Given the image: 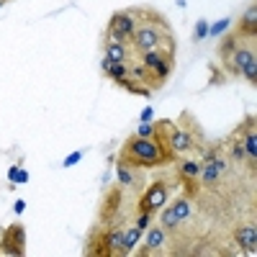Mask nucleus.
I'll use <instances>...</instances> for the list:
<instances>
[{"instance_id":"obj_1","label":"nucleus","mask_w":257,"mask_h":257,"mask_svg":"<svg viewBox=\"0 0 257 257\" xmlns=\"http://www.w3.org/2000/svg\"><path fill=\"white\" fill-rule=\"evenodd\" d=\"M118 162L126 165V168H134V170H147V168H160V165H165V157H162L160 147L152 137L134 134V137H129L126 144L121 147Z\"/></svg>"},{"instance_id":"obj_19","label":"nucleus","mask_w":257,"mask_h":257,"mask_svg":"<svg viewBox=\"0 0 257 257\" xmlns=\"http://www.w3.org/2000/svg\"><path fill=\"white\" fill-rule=\"evenodd\" d=\"M108 78H111L113 83L129 78V65H126V62H113V65H111V70H108Z\"/></svg>"},{"instance_id":"obj_28","label":"nucleus","mask_w":257,"mask_h":257,"mask_svg":"<svg viewBox=\"0 0 257 257\" xmlns=\"http://www.w3.org/2000/svg\"><path fill=\"white\" fill-rule=\"evenodd\" d=\"M142 121H152V108H144V113H142Z\"/></svg>"},{"instance_id":"obj_31","label":"nucleus","mask_w":257,"mask_h":257,"mask_svg":"<svg viewBox=\"0 0 257 257\" xmlns=\"http://www.w3.org/2000/svg\"><path fill=\"white\" fill-rule=\"evenodd\" d=\"M26 180H28V175L23 170H18V183H26Z\"/></svg>"},{"instance_id":"obj_30","label":"nucleus","mask_w":257,"mask_h":257,"mask_svg":"<svg viewBox=\"0 0 257 257\" xmlns=\"http://www.w3.org/2000/svg\"><path fill=\"white\" fill-rule=\"evenodd\" d=\"M23 208H26V201H18L16 203V214H23Z\"/></svg>"},{"instance_id":"obj_15","label":"nucleus","mask_w":257,"mask_h":257,"mask_svg":"<svg viewBox=\"0 0 257 257\" xmlns=\"http://www.w3.org/2000/svg\"><path fill=\"white\" fill-rule=\"evenodd\" d=\"M118 85H121V87H126L129 93H134V95H144V98L152 95V90H149L147 85H137V80H134V78H124V80H118Z\"/></svg>"},{"instance_id":"obj_23","label":"nucleus","mask_w":257,"mask_h":257,"mask_svg":"<svg viewBox=\"0 0 257 257\" xmlns=\"http://www.w3.org/2000/svg\"><path fill=\"white\" fill-rule=\"evenodd\" d=\"M137 134H139V137H155V124H152V121H142Z\"/></svg>"},{"instance_id":"obj_26","label":"nucleus","mask_w":257,"mask_h":257,"mask_svg":"<svg viewBox=\"0 0 257 257\" xmlns=\"http://www.w3.org/2000/svg\"><path fill=\"white\" fill-rule=\"evenodd\" d=\"M137 226H139V229L144 232L147 226H149V214H139V219H137Z\"/></svg>"},{"instance_id":"obj_8","label":"nucleus","mask_w":257,"mask_h":257,"mask_svg":"<svg viewBox=\"0 0 257 257\" xmlns=\"http://www.w3.org/2000/svg\"><path fill=\"white\" fill-rule=\"evenodd\" d=\"M165 245H168V229L165 226H149L147 232V242H144V250L142 255H155V252H162Z\"/></svg>"},{"instance_id":"obj_3","label":"nucleus","mask_w":257,"mask_h":257,"mask_svg":"<svg viewBox=\"0 0 257 257\" xmlns=\"http://www.w3.org/2000/svg\"><path fill=\"white\" fill-rule=\"evenodd\" d=\"M0 255H8V257H23L26 255V229L21 224L5 226L3 237H0Z\"/></svg>"},{"instance_id":"obj_14","label":"nucleus","mask_w":257,"mask_h":257,"mask_svg":"<svg viewBox=\"0 0 257 257\" xmlns=\"http://www.w3.org/2000/svg\"><path fill=\"white\" fill-rule=\"evenodd\" d=\"M118 198H121V190H118V188L108 193V198H105V203H103V219H105V221H108L116 211H118Z\"/></svg>"},{"instance_id":"obj_18","label":"nucleus","mask_w":257,"mask_h":257,"mask_svg":"<svg viewBox=\"0 0 257 257\" xmlns=\"http://www.w3.org/2000/svg\"><path fill=\"white\" fill-rule=\"evenodd\" d=\"M172 211H175V216H177V221L183 224L188 216H190V198H177L175 203H172Z\"/></svg>"},{"instance_id":"obj_2","label":"nucleus","mask_w":257,"mask_h":257,"mask_svg":"<svg viewBox=\"0 0 257 257\" xmlns=\"http://www.w3.org/2000/svg\"><path fill=\"white\" fill-rule=\"evenodd\" d=\"M224 67L229 70L232 75H242L250 85L257 83V54L252 47H245V44H239V47L232 52V57L224 62Z\"/></svg>"},{"instance_id":"obj_22","label":"nucleus","mask_w":257,"mask_h":257,"mask_svg":"<svg viewBox=\"0 0 257 257\" xmlns=\"http://www.w3.org/2000/svg\"><path fill=\"white\" fill-rule=\"evenodd\" d=\"M208 28H211V26H208V21H206V18H201L198 23H195V31H193V39H195V41H203V39L208 36Z\"/></svg>"},{"instance_id":"obj_25","label":"nucleus","mask_w":257,"mask_h":257,"mask_svg":"<svg viewBox=\"0 0 257 257\" xmlns=\"http://www.w3.org/2000/svg\"><path fill=\"white\" fill-rule=\"evenodd\" d=\"M80 160H83V152H72V155L62 162V168H72V165H75V162H80Z\"/></svg>"},{"instance_id":"obj_11","label":"nucleus","mask_w":257,"mask_h":257,"mask_svg":"<svg viewBox=\"0 0 257 257\" xmlns=\"http://www.w3.org/2000/svg\"><path fill=\"white\" fill-rule=\"evenodd\" d=\"M255 31H257V5L252 3V5L247 8V13L242 16V21H239V36L255 39Z\"/></svg>"},{"instance_id":"obj_27","label":"nucleus","mask_w":257,"mask_h":257,"mask_svg":"<svg viewBox=\"0 0 257 257\" xmlns=\"http://www.w3.org/2000/svg\"><path fill=\"white\" fill-rule=\"evenodd\" d=\"M111 65H113V59L103 54V62H100V70H103V75H108V70H111Z\"/></svg>"},{"instance_id":"obj_6","label":"nucleus","mask_w":257,"mask_h":257,"mask_svg":"<svg viewBox=\"0 0 257 257\" xmlns=\"http://www.w3.org/2000/svg\"><path fill=\"white\" fill-rule=\"evenodd\" d=\"M131 41H134V47H137L139 52H149V49L162 47L165 39H162V31L155 23H142V26H137V31H134Z\"/></svg>"},{"instance_id":"obj_32","label":"nucleus","mask_w":257,"mask_h":257,"mask_svg":"<svg viewBox=\"0 0 257 257\" xmlns=\"http://www.w3.org/2000/svg\"><path fill=\"white\" fill-rule=\"evenodd\" d=\"M3 5H5V0H0V8H3Z\"/></svg>"},{"instance_id":"obj_24","label":"nucleus","mask_w":257,"mask_h":257,"mask_svg":"<svg viewBox=\"0 0 257 257\" xmlns=\"http://www.w3.org/2000/svg\"><path fill=\"white\" fill-rule=\"evenodd\" d=\"M226 28H229V18H224V21H219L214 28H208V34H214V36H219V34H224Z\"/></svg>"},{"instance_id":"obj_9","label":"nucleus","mask_w":257,"mask_h":257,"mask_svg":"<svg viewBox=\"0 0 257 257\" xmlns=\"http://www.w3.org/2000/svg\"><path fill=\"white\" fill-rule=\"evenodd\" d=\"M234 242H237V247H242L247 255H255V247H257V226H255V224L237 226Z\"/></svg>"},{"instance_id":"obj_7","label":"nucleus","mask_w":257,"mask_h":257,"mask_svg":"<svg viewBox=\"0 0 257 257\" xmlns=\"http://www.w3.org/2000/svg\"><path fill=\"white\" fill-rule=\"evenodd\" d=\"M237 137L242 139V149H245V160L250 165V170H255V162H257V134H255V118L250 116L242 129L237 131Z\"/></svg>"},{"instance_id":"obj_4","label":"nucleus","mask_w":257,"mask_h":257,"mask_svg":"<svg viewBox=\"0 0 257 257\" xmlns=\"http://www.w3.org/2000/svg\"><path fill=\"white\" fill-rule=\"evenodd\" d=\"M137 16L134 10H116L111 21H108V36L118 39V41H131L134 31H137Z\"/></svg>"},{"instance_id":"obj_29","label":"nucleus","mask_w":257,"mask_h":257,"mask_svg":"<svg viewBox=\"0 0 257 257\" xmlns=\"http://www.w3.org/2000/svg\"><path fill=\"white\" fill-rule=\"evenodd\" d=\"M8 177H10V180H18V168H10V172H8Z\"/></svg>"},{"instance_id":"obj_21","label":"nucleus","mask_w":257,"mask_h":257,"mask_svg":"<svg viewBox=\"0 0 257 257\" xmlns=\"http://www.w3.org/2000/svg\"><path fill=\"white\" fill-rule=\"evenodd\" d=\"M229 152H232V157H234V160H245V149H242V139L237 137V134L229 139Z\"/></svg>"},{"instance_id":"obj_20","label":"nucleus","mask_w":257,"mask_h":257,"mask_svg":"<svg viewBox=\"0 0 257 257\" xmlns=\"http://www.w3.org/2000/svg\"><path fill=\"white\" fill-rule=\"evenodd\" d=\"M198 172H201V165L193 162V160L180 165V175H183V177H198Z\"/></svg>"},{"instance_id":"obj_5","label":"nucleus","mask_w":257,"mask_h":257,"mask_svg":"<svg viewBox=\"0 0 257 257\" xmlns=\"http://www.w3.org/2000/svg\"><path fill=\"white\" fill-rule=\"evenodd\" d=\"M168 195H170L168 183L165 180H155L139 198V214H155L162 206H168Z\"/></svg>"},{"instance_id":"obj_13","label":"nucleus","mask_w":257,"mask_h":257,"mask_svg":"<svg viewBox=\"0 0 257 257\" xmlns=\"http://www.w3.org/2000/svg\"><path fill=\"white\" fill-rule=\"evenodd\" d=\"M116 175H118V183L121 185H126V188H134V185H139V177L134 175V168H126V165H116Z\"/></svg>"},{"instance_id":"obj_12","label":"nucleus","mask_w":257,"mask_h":257,"mask_svg":"<svg viewBox=\"0 0 257 257\" xmlns=\"http://www.w3.org/2000/svg\"><path fill=\"white\" fill-rule=\"evenodd\" d=\"M139 239H142V229L137 224L134 226H126L124 229V239H121V255H131V250L139 245Z\"/></svg>"},{"instance_id":"obj_16","label":"nucleus","mask_w":257,"mask_h":257,"mask_svg":"<svg viewBox=\"0 0 257 257\" xmlns=\"http://www.w3.org/2000/svg\"><path fill=\"white\" fill-rule=\"evenodd\" d=\"M160 226H165V229H177L180 226V221H177V216H175V211H172V206H162V214H160Z\"/></svg>"},{"instance_id":"obj_17","label":"nucleus","mask_w":257,"mask_h":257,"mask_svg":"<svg viewBox=\"0 0 257 257\" xmlns=\"http://www.w3.org/2000/svg\"><path fill=\"white\" fill-rule=\"evenodd\" d=\"M239 36L234 34V36H226V39H221V44H219V54H221V59H224V62H226V59H229L232 57V52L239 47V41H237Z\"/></svg>"},{"instance_id":"obj_10","label":"nucleus","mask_w":257,"mask_h":257,"mask_svg":"<svg viewBox=\"0 0 257 257\" xmlns=\"http://www.w3.org/2000/svg\"><path fill=\"white\" fill-rule=\"evenodd\" d=\"M105 57H111L113 62H129L126 41H118V39L108 36V39H105Z\"/></svg>"}]
</instances>
